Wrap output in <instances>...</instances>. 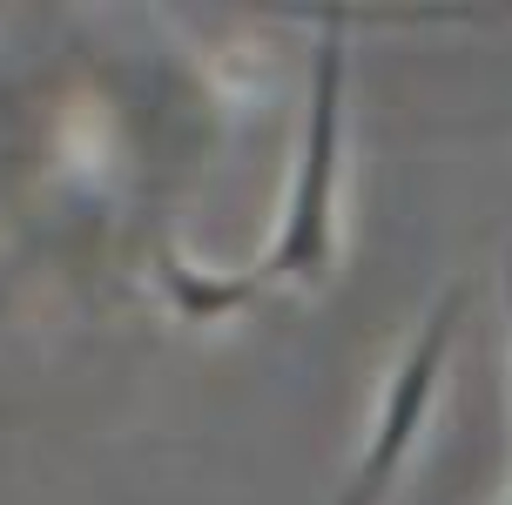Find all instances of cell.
Wrapping results in <instances>:
<instances>
[{"instance_id":"4","label":"cell","mask_w":512,"mask_h":505,"mask_svg":"<svg viewBox=\"0 0 512 505\" xmlns=\"http://www.w3.org/2000/svg\"><path fill=\"white\" fill-rule=\"evenodd\" d=\"M506 310H512V303H506Z\"/></svg>"},{"instance_id":"3","label":"cell","mask_w":512,"mask_h":505,"mask_svg":"<svg viewBox=\"0 0 512 505\" xmlns=\"http://www.w3.org/2000/svg\"><path fill=\"white\" fill-rule=\"evenodd\" d=\"M155 277H162V290L176 297L182 317H196V324L230 317V310L256 303V290H263L256 277H203V270H189V263H176V256H155Z\"/></svg>"},{"instance_id":"2","label":"cell","mask_w":512,"mask_h":505,"mask_svg":"<svg viewBox=\"0 0 512 505\" xmlns=\"http://www.w3.org/2000/svg\"><path fill=\"white\" fill-rule=\"evenodd\" d=\"M459 310H465V283H452V290L438 297L432 324L418 330V344L405 351V364H398L391 391H384V411H378V431H371V445H364V465H358V479L344 485V499H337V505H378L384 492H391V479H398V465H405V452H411V438H418L425 411H432L438 364H445V351H452Z\"/></svg>"},{"instance_id":"1","label":"cell","mask_w":512,"mask_h":505,"mask_svg":"<svg viewBox=\"0 0 512 505\" xmlns=\"http://www.w3.org/2000/svg\"><path fill=\"white\" fill-rule=\"evenodd\" d=\"M337 155H344V21L324 14L317 68H310V122H304V169L290 182V216H283L270 256L256 263V283L277 277H324L337 256Z\"/></svg>"}]
</instances>
